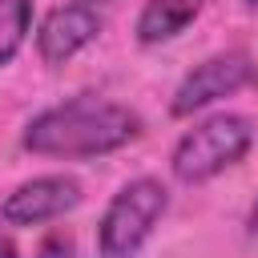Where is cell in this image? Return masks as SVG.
Segmentation results:
<instances>
[{
    "label": "cell",
    "instance_id": "1",
    "mask_svg": "<svg viewBox=\"0 0 258 258\" xmlns=\"http://www.w3.org/2000/svg\"><path fill=\"white\" fill-rule=\"evenodd\" d=\"M141 117L129 105L105 97H73L64 105L40 109L28 125L20 145L36 157H105L121 145L137 141Z\"/></svg>",
    "mask_w": 258,
    "mask_h": 258
},
{
    "label": "cell",
    "instance_id": "2",
    "mask_svg": "<svg viewBox=\"0 0 258 258\" xmlns=\"http://www.w3.org/2000/svg\"><path fill=\"white\" fill-rule=\"evenodd\" d=\"M254 145V125L242 113H214L181 133L169 153V169L181 185H202L238 165Z\"/></svg>",
    "mask_w": 258,
    "mask_h": 258
},
{
    "label": "cell",
    "instance_id": "3",
    "mask_svg": "<svg viewBox=\"0 0 258 258\" xmlns=\"http://www.w3.org/2000/svg\"><path fill=\"white\" fill-rule=\"evenodd\" d=\"M165 210H169V189L157 177L125 181L109 198V206H105V214L97 222V250H101V258H133L149 242V234L157 230Z\"/></svg>",
    "mask_w": 258,
    "mask_h": 258
},
{
    "label": "cell",
    "instance_id": "4",
    "mask_svg": "<svg viewBox=\"0 0 258 258\" xmlns=\"http://www.w3.org/2000/svg\"><path fill=\"white\" fill-rule=\"evenodd\" d=\"M254 77V64L242 48H226V52H214L206 56L198 69H189L181 77V85L173 89V101H169V113L173 117H194L202 113L206 105L222 101V97H234L246 81Z\"/></svg>",
    "mask_w": 258,
    "mask_h": 258
},
{
    "label": "cell",
    "instance_id": "5",
    "mask_svg": "<svg viewBox=\"0 0 258 258\" xmlns=\"http://www.w3.org/2000/svg\"><path fill=\"white\" fill-rule=\"evenodd\" d=\"M81 181L69 173H40L20 181L4 202H0V222L4 226H44L64 218L69 210L81 206Z\"/></svg>",
    "mask_w": 258,
    "mask_h": 258
},
{
    "label": "cell",
    "instance_id": "6",
    "mask_svg": "<svg viewBox=\"0 0 258 258\" xmlns=\"http://www.w3.org/2000/svg\"><path fill=\"white\" fill-rule=\"evenodd\" d=\"M97 32H101V16H97V8L93 4H60V8H52L44 20H40V28H36V52H40V60L44 64H64V60H73L81 48H89L93 40H97Z\"/></svg>",
    "mask_w": 258,
    "mask_h": 258
},
{
    "label": "cell",
    "instance_id": "7",
    "mask_svg": "<svg viewBox=\"0 0 258 258\" xmlns=\"http://www.w3.org/2000/svg\"><path fill=\"white\" fill-rule=\"evenodd\" d=\"M206 0H145L141 16H137V40L141 44H165L173 36H181Z\"/></svg>",
    "mask_w": 258,
    "mask_h": 258
},
{
    "label": "cell",
    "instance_id": "8",
    "mask_svg": "<svg viewBox=\"0 0 258 258\" xmlns=\"http://www.w3.org/2000/svg\"><path fill=\"white\" fill-rule=\"evenodd\" d=\"M32 28V0H0V69L12 64Z\"/></svg>",
    "mask_w": 258,
    "mask_h": 258
},
{
    "label": "cell",
    "instance_id": "9",
    "mask_svg": "<svg viewBox=\"0 0 258 258\" xmlns=\"http://www.w3.org/2000/svg\"><path fill=\"white\" fill-rule=\"evenodd\" d=\"M0 258H20V250H16V242H12V234H4V230H0Z\"/></svg>",
    "mask_w": 258,
    "mask_h": 258
},
{
    "label": "cell",
    "instance_id": "10",
    "mask_svg": "<svg viewBox=\"0 0 258 258\" xmlns=\"http://www.w3.org/2000/svg\"><path fill=\"white\" fill-rule=\"evenodd\" d=\"M250 230L258 234V202H254V210H250Z\"/></svg>",
    "mask_w": 258,
    "mask_h": 258
},
{
    "label": "cell",
    "instance_id": "11",
    "mask_svg": "<svg viewBox=\"0 0 258 258\" xmlns=\"http://www.w3.org/2000/svg\"><path fill=\"white\" fill-rule=\"evenodd\" d=\"M81 4H105V0H81Z\"/></svg>",
    "mask_w": 258,
    "mask_h": 258
},
{
    "label": "cell",
    "instance_id": "12",
    "mask_svg": "<svg viewBox=\"0 0 258 258\" xmlns=\"http://www.w3.org/2000/svg\"><path fill=\"white\" fill-rule=\"evenodd\" d=\"M246 4H254V8H258V0H246Z\"/></svg>",
    "mask_w": 258,
    "mask_h": 258
},
{
    "label": "cell",
    "instance_id": "13",
    "mask_svg": "<svg viewBox=\"0 0 258 258\" xmlns=\"http://www.w3.org/2000/svg\"><path fill=\"white\" fill-rule=\"evenodd\" d=\"M254 81H258V73H254Z\"/></svg>",
    "mask_w": 258,
    "mask_h": 258
}]
</instances>
